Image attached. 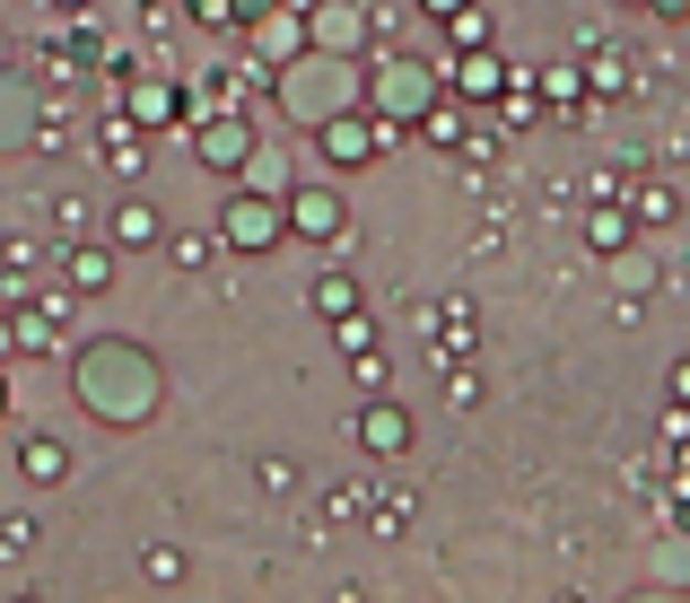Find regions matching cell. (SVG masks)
<instances>
[{"mask_svg":"<svg viewBox=\"0 0 690 603\" xmlns=\"http://www.w3.org/2000/svg\"><path fill=\"white\" fill-rule=\"evenodd\" d=\"M315 306H324V315H358V280L324 271V280H315Z\"/></svg>","mask_w":690,"mask_h":603,"instance_id":"obj_6","label":"cell"},{"mask_svg":"<svg viewBox=\"0 0 690 603\" xmlns=\"http://www.w3.org/2000/svg\"><path fill=\"white\" fill-rule=\"evenodd\" d=\"M115 237L122 245H149V237H158V211H149V202H122V211H115Z\"/></svg>","mask_w":690,"mask_h":603,"instance_id":"obj_7","label":"cell"},{"mask_svg":"<svg viewBox=\"0 0 690 603\" xmlns=\"http://www.w3.org/2000/svg\"><path fill=\"white\" fill-rule=\"evenodd\" d=\"M71 280L79 289H106V254H71Z\"/></svg>","mask_w":690,"mask_h":603,"instance_id":"obj_8","label":"cell"},{"mask_svg":"<svg viewBox=\"0 0 690 603\" xmlns=\"http://www.w3.org/2000/svg\"><path fill=\"white\" fill-rule=\"evenodd\" d=\"M26 482H71V455H62V446H53V438H35V446H26Z\"/></svg>","mask_w":690,"mask_h":603,"instance_id":"obj_5","label":"cell"},{"mask_svg":"<svg viewBox=\"0 0 690 603\" xmlns=\"http://www.w3.org/2000/svg\"><path fill=\"white\" fill-rule=\"evenodd\" d=\"M429 9H463V0H429Z\"/></svg>","mask_w":690,"mask_h":603,"instance_id":"obj_10","label":"cell"},{"mask_svg":"<svg viewBox=\"0 0 690 603\" xmlns=\"http://www.w3.org/2000/svg\"><path fill=\"white\" fill-rule=\"evenodd\" d=\"M280 228H289V211H280V202H262V193H236V202H228V245H245V254H254V245H271Z\"/></svg>","mask_w":690,"mask_h":603,"instance_id":"obj_1","label":"cell"},{"mask_svg":"<svg viewBox=\"0 0 690 603\" xmlns=\"http://www.w3.org/2000/svg\"><path fill=\"white\" fill-rule=\"evenodd\" d=\"M367 149H376V131H367V122H324V158H342V166H358V158H367Z\"/></svg>","mask_w":690,"mask_h":603,"instance_id":"obj_4","label":"cell"},{"mask_svg":"<svg viewBox=\"0 0 690 603\" xmlns=\"http://www.w3.org/2000/svg\"><path fill=\"white\" fill-rule=\"evenodd\" d=\"M289 219H298L306 237H342V202H333V193H298V202H289Z\"/></svg>","mask_w":690,"mask_h":603,"instance_id":"obj_3","label":"cell"},{"mask_svg":"<svg viewBox=\"0 0 690 603\" xmlns=\"http://www.w3.org/2000/svg\"><path fill=\"white\" fill-rule=\"evenodd\" d=\"M673 402H690V359H682V367H673Z\"/></svg>","mask_w":690,"mask_h":603,"instance_id":"obj_9","label":"cell"},{"mask_svg":"<svg viewBox=\"0 0 690 603\" xmlns=\"http://www.w3.org/2000/svg\"><path fill=\"white\" fill-rule=\"evenodd\" d=\"M358 438H367L376 455H402V446H411V420H402L393 402H376V411H358Z\"/></svg>","mask_w":690,"mask_h":603,"instance_id":"obj_2","label":"cell"}]
</instances>
